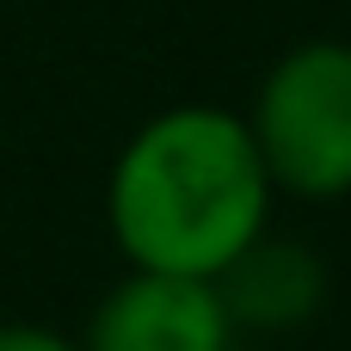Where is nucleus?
<instances>
[{
    "mask_svg": "<svg viewBox=\"0 0 351 351\" xmlns=\"http://www.w3.org/2000/svg\"><path fill=\"white\" fill-rule=\"evenodd\" d=\"M271 191L302 204L351 197V43L308 37L284 49L241 111Z\"/></svg>",
    "mask_w": 351,
    "mask_h": 351,
    "instance_id": "f03ea898",
    "label": "nucleus"
},
{
    "mask_svg": "<svg viewBox=\"0 0 351 351\" xmlns=\"http://www.w3.org/2000/svg\"><path fill=\"white\" fill-rule=\"evenodd\" d=\"M234 321L216 278L123 271L86 315L80 351H234Z\"/></svg>",
    "mask_w": 351,
    "mask_h": 351,
    "instance_id": "7ed1b4c3",
    "label": "nucleus"
},
{
    "mask_svg": "<svg viewBox=\"0 0 351 351\" xmlns=\"http://www.w3.org/2000/svg\"><path fill=\"white\" fill-rule=\"evenodd\" d=\"M216 290L228 302L234 333H302L327 308L333 278H327V259L308 241H290V234L265 228L216 271Z\"/></svg>",
    "mask_w": 351,
    "mask_h": 351,
    "instance_id": "20e7f679",
    "label": "nucleus"
},
{
    "mask_svg": "<svg viewBox=\"0 0 351 351\" xmlns=\"http://www.w3.org/2000/svg\"><path fill=\"white\" fill-rule=\"evenodd\" d=\"M0 351H80V339L43 321H0Z\"/></svg>",
    "mask_w": 351,
    "mask_h": 351,
    "instance_id": "39448f33",
    "label": "nucleus"
},
{
    "mask_svg": "<svg viewBox=\"0 0 351 351\" xmlns=\"http://www.w3.org/2000/svg\"><path fill=\"white\" fill-rule=\"evenodd\" d=\"M271 173L228 105H167L130 130L105 173V228L136 271L216 278L271 228Z\"/></svg>",
    "mask_w": 351,
    "mask_h": 351,
    "instance_id": "f257e3e1",
    "label": "nucleus"
}]
</instances>
